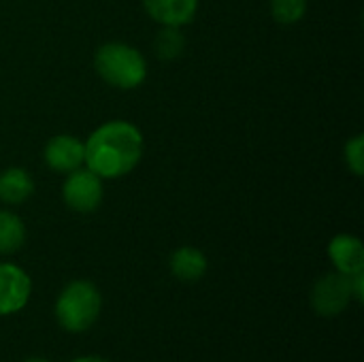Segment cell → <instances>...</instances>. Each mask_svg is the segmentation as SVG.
<instances>
[{"label":"cell","instance_id":"13","mask_svg":"<svg viewBox=\"0 0 364 362\" xmlns=\"http://www.w3.org/2000/svg\"><path fill=\"white\" fill-rule=\"evenodd\" d=\"M186 49V38L183 34L179 32V28H173V26H164V30H160L156 34V41H154V51L160 60H175L183 53Z\"/></svg>","mask_w":364,"mask_h":362},{"label":"cell","instance_id":"5","mask_svg":"<svg viewBox=\"0 0 364 362\" xmlns=\"http://www.w3.org/2000/svg\"><path fill=\"white\" fill-rule=\"evenodd\" d=\"M352 299L354 294H352L350 275H343L339 271L328 273L322 280H318V284L311 290V305L324 318L339 316L350 305Z\"/></svg>","mask_w":364,"mask_h":362},{"label":"cell","instance_id":"6","mask_svg":"<svg viewBox=\"0 0 364 362\" xmlns=\"http://www.w3.org/2000/svg\"><path fill=\"white\" fill-rule=\"evenodd\" d=\"M32 292V282L23 269L11 262H0V316L17 314L26 307Z\"/></svg>","mask_w":364,"mask_h":362},{"label":"cell","instance_id":"14","mask_svg":"<svg viewBox=\"0 0 364 362\" xmlns=\"http://www.w3.org/2000/svg\"><path fill=\"white\" fill-rule=\"evenodd\" d=\"M305 11H307V0H271L273 19L284 26L301 21Z\"/></svg>","mask_w":364,"mask_h":362},{"label":"cell","instance_id":"7","mask_svg":"<svg viewBox=\"0 0 364 362\" xmlns=\"http://www.w3.org/2000/svg\"><path fill=\"white\" fill-rule=\"evenodd\" d=\"M85 160V145L73 134H55L45 145V162L55 173H73Z\"/></svg>","mask_w":364,"mask_h":362},{"label":"cell","instance_id":"4","mask_svg":"<svg viewBox=\"0 0 364 362\" xmlns=\"http://www.w3.org/2000/svg\"><path fill=\"white\" fill-rule=\"evenodd\" d=\"M62 198L77 213H92L102 203V179L90 169H75L62 186Z\"/></svg>","mask_w":364,"mask_h":362},{"label":"cell","instance_id":"15","mask_svg":"<svg viewBox=\"0 0 364 362\" xmlns=\"http://www.w3.org/2000/svg\"><path fill=\"white\" fill-rule=\"evenodd\" d=\"M346 162L350 166V171L360 177L364 173V137L356 134L352 141H348L346 145Z\"/></svg>","mask_w":364,"mask_h":362},{"label":"cell","instance_id":"9","mask_svg":"<svg viewBox=\"0 0 364 362\" xmlns=\"http://www.w3.org/2000/svg\"><path fill=\"white\" fill-rule=\"evenodd\" d=\"M143 6L154 21L181 28L194 19L198 11V0H143Z\"/></svg>","mask_w":364,"mask_h":362},{"label":"cell","instance_id":"8","mask_svg":"<svg viewBox=\"0 0 364 362\" xmlns=\"http://www.w3.org/2000/svg\"><path fill=\"white\" fill-rule=\"evenodd\" d=\"M328 256L335 269L343 275H356L364 271L363 241L354 235H337L328 243Z\"/></svg>","mask_w":364,"mask_h":362},{"label":"cell","instance_id":"10","mask_svg":"<svg viewBox=\"0 0 364 362\" xmlns=\"http://www.w3.org/2000/svg\"><path fill=\"white\" fill-rule=\"evenodd\" d=\"M171 273L181 280V282H198L207 273V258L200 250L196 247H179L171 256Z\"/></svg>","mask_w":364,"mask_h":362},{"label":"cell","instance_id":"1","mask_svg":"<svg viewBox=\"0 0 364 362\" xmlns=\"http://www.w3.org/2000/svg\"><path fill=\"white\" fill-rule=\"evenodd\" d=\"M85 145V164L100 179H117L136 169L143 158V134L130 122H107L96 128Z\"/></svg>","mask_w":364,"mask_h":362},{"label":"cell","instance_id":"2","mask_svg":"<svg viewBox=\"0 0 364 362\" xmlns=\"http://www.w3.org/2000/svg\"><path fill=\"white\" fill-rule=\"evenodd\" d=\"M94 68L113 87L134 90L145 81L147 62L139 49L126 43H107L94 55Z\"/></svg>","mask_w":364,"mask_h":362},{"label":"cell","instance_id":"11","mask_svg":"<svg viewBox=\"0 0 364 362\" xmlns=\"http://www.w3.org/2000/svg\"><path fill=\"white\" fill-rule=\"evenodd\" d=\"M34 192V181L23 169H6L0 173V201L9 205H19L28 201Z\"/></svg>","mask_w":364,"mask_h":362},{"label":"cell","instance_id":"16","mask_svg":"<svg viewBox=\"0 0 364 362\" xmlns=\"http://www.w3.org/2000/svg\"><path fill=\"white\" fill-rule=\"evenodd\" d=\"M70 362H107L105 358H98V356H83V358H75Z\"/></svg>","mask_w":364,"mask_h":362},{"label":"cell","instance_id":"12","mask_svg":"<svg viewBox=\"0 0 364 362\" xmlns=\"http://www.w3.org/2000/svg\"><path fill=\"white\" fill-rule=\"evenodd\" d=\"M26 241V226L19 215L0 211V254H15Z\"/></svg>","mask_w":364,"mask_h":362},{"label":"cell","instance_id":"17","mask_svg":"<svg viewBox=\"0 0 364 362\" xmlns=\"http://www.w3.org/2000/svg\"><path fill=\"white\" fill-rule=\"evenodd\" d=\"M26 362H49V361H45V358H30V361H26Z\"/></svg>","mask_w":364,"mask_h":362},{"label":"cell","instance_id":"3","mask_svg":"<svg viewBox=\"0 0 364 362\" xmlns=\"http://www.w3.org/2000/svg\"><path fill=\"white\" fill-rule=\"evenodd\" d=\"M102 297L92 282H70L55 301V318L68 333L87 331L100 316Z\"/></svg>","mask_w":364,"mask_h":362}]
</instances>
